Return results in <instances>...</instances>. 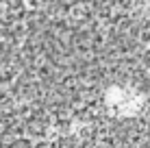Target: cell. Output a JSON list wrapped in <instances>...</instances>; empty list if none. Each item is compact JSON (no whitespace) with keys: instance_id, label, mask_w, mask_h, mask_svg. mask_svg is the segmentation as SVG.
<instances>
[{"instance_id":"6da1fadb","label":"cell","mask_w":150,"mask_h":148,"mask_svg":"<svg viewBox=\"0 0 150 148\" xmlns=\"http://www.w3.org/2000/svg\"><path fill=\"white\" fill-rule=\"evenodd\" d=\"M0 111L28 148H150V0H0Z\"/></svg>"},{"instance_id":"7a4b0ae2","label":"cell","mask_w":150,"mask_h":148,"mask_svg":"<svg viewBox=\"0 0 150 148\" xmlns=\"http://www.w3.org/2000/svg\"><path fill=\"white\" fill-rule=\"evenodd\" d=\"M0 148H28L20 129L4 113H0Z\"/></svg>"}]
</instances>
